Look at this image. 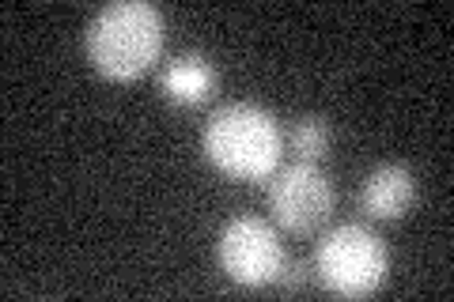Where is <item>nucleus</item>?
<instances>
[{"instance_id": "nucleus-1", "label": "nucleus", "mask_w": 454, "mask_h": 302, "mask_svg": "<svg viewBox=\"0 0 454 302\" xmlns=\"http://www.w3.org/2000/svg\"><path fill=\"white\" fill-rule=\"evenodd\" d=\"M201 151L223 178L265 182L280 166L284 133L269 110L254 103H227L205 121Z\"/></svg>"}, {"instance_id": "nucleus-2", "label": "nucleus", "mask_w": 454, "mask_h": 302, "mask_svg": "<svg viewBox=\"0 0 454 302\" xmlns=\"http://www.w3.org/2000/svg\"><path fill=\"white\" fill-rule=\"evenodd\" d=\"M163 12L145 0H118L106 4L88 23V61L98 76L129 83L160 61L163 53Z\"/></svg>"}, {"instance_id": "nucleus-3", "label": "nucleus", "mask_w": 454, "mask_h": 302, "mask_svg": "<svg viewBox=\"0 0 454 302\" xmlns=\"http://www.w3.org/2000/svg\"><path fill=\"white\" fill-rule=\"evenodd\" d=\"M315 272L325 291L340 298H367L387 283L390 272L387 242L360 223H340L322 235L315 250Z\"/></svg>"}, {"instance_id": "nucleus-4", "label": "nucleus", "mask_w": 454, "mask_h": 302, "mask_svg": "<svg viewBox=\"0 0 454 302\" xmlns=\"http://www.w3.org/2000/svg\"><path fill=\"white\" fill-rule=\"evenodd\" d=\"M216 261L227 272V280H235L239 287H273L288 257H284L280 235L265 220L239 215L220 227Z\"/></svg>"}, {"instance_id": "nucleus-5", "label": "nucleus", "mask_w": 454, "mask_h": 302, "mask_svg": "<svg viewBox=\"0 0 454 302\" xmlns=\"http://www.w3.org/2000/svg\"><path fill=\"white\" fill-rule=\"evenodd\" d=\"M333 205V182L325 178V170H318V163H292L269 185V212L292 235H315L330 223Z\"/></svg>"}, {"instance_id": "nucleus-6", "label": "nucleus", "mask_w": 454, "mask_h": 302, "mask_svg": "<svg viewBox=\"0 0 454 302\" xmlns=\"http://www.w3.org/2000/svg\"><path fill=\"white\" fill-rule=\"evenodd\" d=\"M413 205H417V178L409 166H397V163L375 166L360 185V208L372 215V220L394 223Z\"/></svg>"}, {"instance_id": "nucleus-7", "label": "nucleus", "mask_w": 454, "mask_h": 302, "mask_svg": "<svg viewBox=\"0 0 454 302\" xmlns=\"http://www.w3.org/2000/svg\"><path fill=\"white\" fill-rule=\"evenodd\" d=\"M216 83H220V76H216V68H212L208 57L178 53V57H170L167 68H163L160 91H163L167 103H175V106H201L216 95Z\"/></svg>"}, {"instance_id": "nucleus-8", "label": "nucleus", "mask_w": 454, "mask_h": 302, "mask_svg": "<svg viewBox=\"0 0 454 302\" xmlns=\"http://www.w3.org/2000/svg\"><path fill=\"white\" fill-rule=\"evenodd\" d=\"M288 143H292V155L300 163H322L325 151H330V125H325V118L307 113V118H300L292 125Z\"/></svg>"}]
</instances>
